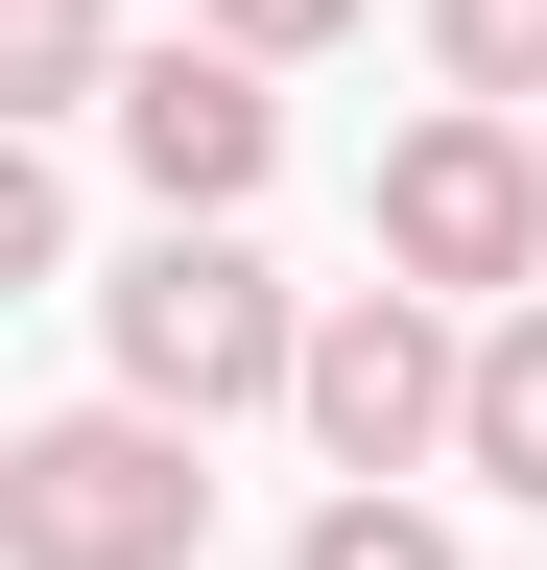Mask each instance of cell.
I'll return each mask as SVG.
<instances>
[{"mask_svg":"<svg viewBox=\"0 0 547 570\" xmlns=\"http://www.w3.org/2000/svg\"><path fill=\"white\" fill-rule=\"evenodd\" d=\"M96 333H119V404H167V428H238V404L310 381V285L238 214H144V262L96 285Z\"/></svg>","mask_w":547,"mask_h":570,"instance_id":"cell-1","label":"cell"},{"mask_svg":"<svg viewBox=\"0 0 547 570\" xmlns=\"http://www.w3.org/2000/svg\"><path fill=\"white\" fill-rule=\"evenodd\" d=\"M358 238H381V285H429V309H524V285H547V119L429 96V119L381 142Z\"/></svg>","mask_w":547,"mask_h":570,"instance_id":"cell-2","label":"cell"},{"mask_svg":"<svg viewBox=\"0 0 547 570\" xmlns=\"http://www.w3.org/2000/svg\"><path fill=\"white\" fill-rule=\"evenodd\" d=\"M215 475H191L167 404H48L0 428V570H191Z\"/></svg>","mask_w":547,"mask_h":570,"instance_id":"cell-3","label":"cell"},{"mask_svg":"<svg viewBox=\"0 0 547 570\" xmlns=\"http://www.w3.org/2000/svg\"><path fill=\"white\" fill-rule=\"evenodd\" d=\"M286 428H310L333 475H429L452 428H476V309H429V285H333V309H310Z\"/></svg>","mask_w":547,"mask_h":570,"instance_id":"cell-4","label":"cell"},{"mask_svg":"<svg viewBox=\"0 0 547 570\" xmlns=\"http://www.w3.org/2000/svg\"><path fill=\"white\" fill-rule=\"evenodd\" d=\"M96 119H119V167H144V214H262V167H286V96H262V48H215V24H167Z\"/></svg>","mask_w":547,"mask_h":570,"instance_id":"cell-5","label":"cell"},{"mask_svg":"<svg viewBox=\"0 0 547 570\" xmlns=\"http://www.w3.org/2000/svg\"><path fill=\"white\" fill-rule=\"evenodd\" d=\"M476 499H547V285L524 309H476V428H452Z\"/></svg>","mask_w":547,"mask_h":570,"instance_id":"cell-6","label":"cell"},{"mask_svg":"<svg viewBox=\"0 0 547 570\" xmlns=\"http://www.w3.org/2000/svg\"><path fill=\"white\" fill-rule=\"evenodd\" d=\"M119 71H144V48H119V0H0V119H25V142L96 119Z\"/></svg>","mask_w":547,"mask_h":570,"instance_id":"cell-7","label":"cell"},{"mask_svg":"<svg viewBox=\"0 0 547 570\" xmlns=\"http://www.w3.org/2000/svg\"><path fill=\"white\" fill-rule=\"evenodd\" d=\"M429 71L500 96V119H547V0H429Z\"/></svg>","mask_w":547,"mask_h":570,"instance_id":"cell-8","label":"cell"},{"mask_svg":"<svg viewBox=\"0 0 547 570\" xmlns=\"http://www.w3.org/2000/svg\"><path fill=\"white\" fill-rule=\"evenodd\" d=\"M286 570H452V523H429V499H404V475H333Z\"/></svg>","mask_w":547,"mask_h":570,"instance_id":"cell-9","label":"cell"},{"mask_svg":"<svg viewBox=\"0 0 547 570\" xmlns=\"http://www.w3.org/2000/svg\"><path fill=\"white\" fill-rule=\"evenodd\" d=\"M48 262H72V167L0 119V285H48Z\"/></svg>","mask_w":547,"mask_h":570,"instance_id":"cell-10","label":"cell"},{"mask_svg":"<svg viewBox=\"0 0 547 570\" xmlns=\"http://www.w3.org/2000/svg\"><path fill=\"white\" fill-rule=\"evenodd\" d=\"M191 24H215V48H262V71H310V48H358L381 0H191Z\"/></svg>","mask_w":547,"mask_h":570,"instance_id":"cell-11","label":"cell"}]
</instances>
